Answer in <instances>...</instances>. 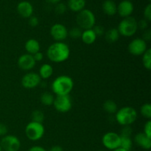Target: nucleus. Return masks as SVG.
<instances>
[{
  "label": "nucleus",
  "instance_id": "obj_1",
  "mask_svg": "<svg viewBox=\"0 0 151 151\" xmlns=\"http://www.w3.org/2000/svg\"><path fill=\"white\" fill-rule=\"evenodd\" d=\"M47 56L53 63H63L69 59L70 49L63 41H55L48 47Z\"/></svg>",
  "mask_w": 151,
  "mask_h": 151
},
{
  "label": "nucleus",
  "instance_id": "obj_2",
  "mask_svg": "<svg viewBox=\"0 0 151 151\" xmlns=\"http://www.w3.org/2000/svg\"><path fill=\"white\" fill-rule=\"evenodd\" d=\"M51 88L56 96L69 95L74 88V81L68 75H60L52 83Z\"/></svg>",
  "mask_w": 151,
  "mask_h": 151
},
{
  "label": "nucleus",
  "instance_id": "obj_3",
  "mask_svg": "<svg viewBox=\"0 0 151 151\" xmlns=\"http://www.w3.org/2000/svg\"><path fill=\"white\" fill-rule=\"evenodd\" d=\"M138 114L137 110L131 106H125L117 110L115 118L118 123L122 126L131 125L137 120Z\"/></svg>",
  "mask_w": 151,
  "mask_h": 151
},
{
  "label": "nucleus",
  "instance_id": "obj_4",
  "mask_svg": "<svg viewBox=\"0 0 151 151\" xmlns=\"http://www.w3.org/2000/svg\"><path fill=\"white\" fill-rule=\"evenodd\" d=\"M119 35L124 37H132L138 29L137 21L132 16L123 18L117 27Z\"/></svg>",
  "mask_w": 151,
  "mask_h": 151
},
{
  "label": "nucleus",
  "instance_id": "obj_5",
  "mask_svg": "<svg viewBox=\"0 0 151 151\" xmlns=\"http://www.w3.org/2000/svg\"><path fill=\"white\" fill-rule=\"evenodd\" d=\"M76 22L81 29H92L96 23V18L94 13L88 9H83L78 12Z\"/></svg>",
  "mask_w": 151,
  "mask_h": 151
},
{
  "label": "nucleus",
  "instance_id": "obj_6",
  "mask_svg": "<svg viewBox=\"0 0 151 151\" xmlns=\"http://www.w3.org/2000/svg\"><path fill=\"white\" fill-rule=\"evenodd\" d=\"M44 134L45 128L43 123L31 121L25 127V135L31 141H38L44 137Z\"/></svg>",
  "mask_w": 151,
  "mask_h": 151
},
{
  "label": "nucleus",
  "instance_id": "obj_7",
  "mask_svg": "<svg viewBox=\"0 0 151 151\" xmlns=\"http://www.w3.org/2000/svg\"><path fill=\"white\" fill-rule=\"evenodd\" d=\"M102 143L106 148L114 150L120 147V136L115 132H107L102 137Z\"/></svg>",
  "mask_w": 151,
  "mask_h": 151
},
{
  "label": "nucleus",
  "instance_id": "obj_8",
  "mask_svg": "<svg viewBox=\"0 0 151 151\" xmlns=\"http://www.w3.org/2000/svg\"><path fill=\"white\" fill-rule=\"evenodd\" d=\"M52 106L57 111L64 114L71 110L72 107V102L69 95L56 96Z\"/></svg>",
  "mask_w": 151,
  "mask_h": 151
},
{
  "label": "nucleus",
  "instance_id": "obj_9",
  "mask_svg": "<svg viewBox=\"0 0 151 151\" xmlns=\"http://www.w3.org/2000/svg\"><path fill=\"white\" fill-rule=\"evenodd\" d=\"M0 145L4 151H19L21 147V142L16 136L7 134L1 138Z\"/></svg>",
  "mask_w": 151,
  "mask_h": 151
},
{
  "label": "nucleus",
  "instance_id": "obj_10",
  "mask_svg": "<svg viewBox=\"0 0 151 151\" xmlns=\"http://www.w3.org/2000/svg\"><path fill=\"white\" fill-rule=\"evenodd\" d=\"M147 50V44L142 38H137L133 39L129 43L128 50L130 54L134 56L142 55Z\"/></svg>",
  "mask_w": 151,
  "mask_h": 151
},
{
  "label": "nucleus",
  "instance_id": "obj_11",
  "mask_svg": "<svg viewBox=\"0 0 151 151\" xmlns=\"http://www.w3.org/2000/svg\"><path fill=\"white\" fill-rule=\"evenodd\" d=\"M22 86L26 89H33L40 85L41 78L39 75L35 72H27L22 78Z\"/></svg>",
  "mask_w": 151,
  "mask_h": 151
},
{
  "label": "nucleus",
  "instance_id": "obj_12",
  "mask_svg": "<svg viewBox=\"0 0 151 151\" xmlns=\"http://www.w3.org/2000/svg\"><path fill=\"white\" fill-rule=\"evenodd\" d=\"M50 35L55 41H63L68 37V29L62 24L56 23L50 28Z\"/></svg>",
  "mask_w": 151,
  "mask_h": 151
},
{
  "label": "nucleus",
  "instance_id": "obj_13",
  "mask_svg": "<svg viewBox=\"0 0 151 151\" xmlns=\"http://www.w3.org/2000/svg\"><path fill=\"white\" fill-rule=\"evenodd\" d=\"M36 62L32 55L28 53L21 55L18 59V66L22 70L29 71L35 67Z\"/></svg>",
  "mask_w": 151,
  "mask_h": 151
},
{
  "label": "nucleus",
  "instance_id": "obj_14",
  "mask_svg": "<svg viewBox=\"0 0 151 151\" xmlns=\"http://www.w3.org/2000/svg\"><path fill=\"white\" fill-rule=\"evenodd\" d=\"M134 9V4L130 0H122L117 5V13L121 17L126 18L131 16Z\"/></svg>",
  "mask_w": 151,
  "mask_h": 151
},
{
  "label": "nucleus",
  "instance_id": "obj_15",
  "mask_svg": "<svg viewBox=\"0 0 151 151\" xmlns=\"http://www.w3.org/2000/svg\"><path fill=\"white\" fill-rule=\"evenodd\" d=\"M16 9L19 14L23 18H29L33 14V6L28 1H20Z\"/></svg>",
  "mask_w": 151,
  "mask_h": 151
},
{
  "label": "nucleus",
  "instance_id": "obj_16",
  "mask_svg": "<svg viewBox=\"0 0 151 151\" xmlns=\"http://www.w3.org/2000/svg\"><path fill=\"white\" fill-rule=\"evenodd\" d=\"M134 142L144 150H150L151 147V138L144 133H138L134 137Z\"/></svg>",
  "mask_w": 151,
  "mask_h": 151
},
{
  "label": "nucleus",
  "instance_id": "obj_17",
  "mask_svg": "<svg viewBox=\"0 0 151 151\" xmlns=\"http://www.w3.org/2000/svg\"><path fill=\"white\" fill-rule=\"evenodd\" d=\"M24 48L28 54L33 55L34 54L40 51L41 46H40L39 42L36 39L30 38L26 41L24 44Z\"/></svg>",
  "mask_w": 151,
  "mask_h": 151
},
{
  "label": "nucleus",
  "instance_id": "obj_18",
  "mask_svg": "<svg viewBox=\"0 0 151 151\" xmlns=\"http://www.w3.org/2000/svg\"><path fill=\"white\" fill-rule=\"evenodd\" d=\"M103 10L108 16H114L117 13V5L113 0H106L103 3Z\"/></svg>",
  "mask_w": 151,
  "mask_h": 151
},
{
  "label": "nucleus",
  "instance_id": "obj_19",
  "mask_svg": "<svg viewBox=\"0 0 151 151\" xmlns=\"http://www.w3.org/2000/svg\"><path fill=\"white\" fill-rule=\"evenodd\" d=\"M81 38L84 44L90 45L95 42L96 39H97V35L94 33L92 29H85L83 31Z\"/></svg>",
  "mask_w": 151,
  "mask_h": 151
},
{
  "label": "nucleus",
  "instance_id": "obj_20",
  "mask_svg": "<svg viewBox=\"0 0 151 151\" xmlns=\"http://www.w3.org/2000/svg\"><path fill=\"white\" fill-rule=\"evenodd\" d=\"M86 1V0H68V7L73 12L81 11L85 9Z\"/></svg>",
  "mask_w": 151,
  "mask_h": 151
},
{
  "label": "nucleus",
  "instance_id": "obj_21",
  "mask_svg": "<svg viewBox=\"0 0 151 151\" xmlns=\"http://www.w3.org/2000/svg\"><path fill=\"white\" fill-rule=\"evenodd\" d=\"M53 74V67L50 64L48 63H45V64H43L42 66L40 67L39 69V75L40 78L41 79L47 80L49 79L50 78H51V76Z\"/></svg>",
  "mask_w": 151,
  "mask_h": 151
},
{
  "label": "nucleus",
  "instance_id": "obj_22",
  "mask_svg": "<svg viewBox=\"0 0 151 151\" xmlns=\"http://www.w3.org/2000/svg\"><path fill=\"white\" fill-rule=\"evenodd\" d=\"M119 36L120 35H119L117 28H111L105 33L106 40L107 41V42L110 43V44L116 42L119 40Z\"/></svg>",
  "mask_w": 151,
  "mask_h": 151
},
{
  "label": "nucleus",
  "instance_id": "obj_23",
  "mask_svg": "<svg viewBox=\"0 0 151 151\" xmlns=\"http://www.w3.org/2000/svg\"><path fill=\"white\" fill-rule=\"evenodd\" d=\"M103 109L109 114H115L117 111V105L114 100H107L103 103Z\"/></svg>",
  "mask_w": 151,
  "mask_h": 151
},
{
  "label": "nucleus",
  "instance_id": "obj_24",
  "mask_svg": "<svg viewBox=\"0 0 151 151\" xmlns=\"http://www.w3.org/2000/svg\"><path fill=\"white\" fill-rule=\"evenodd\" d=\"M40 100H41V103H42L44 106H50L53 105L55 97L53 96V94H52V93L46 91V92H44L41 94Z\"/></svg>",
  "mask_w": 151,
  "mask_h": 151
},
{
  "label": "nucleus",
  "instance_id": "obj_25",
  "mask_svg": "<svg viewBox=\"0 0 151 151\" xmlns=\"http://www.w3.org/2000/svg\"><path fill=\"white\" fill-rule=\"evenodd\" d=\"M120 147L126 151H131L133 147V140L131 137L120 136Z\"/></svg>",
  "mask_w": 151,
  "mask_h": 151
},
{
  "label": "nucleus",
  "instance_id": "obj_26",
  "mask_svg": "<svg viewBox=\"0 0 151 151\" xmlns=\"http://www.w3.org/2000/svg\"><path fill=\"white\" fill-rule=\"evenodd\" d=\"M142 64L147 70L151 69V50L147 49L142 55Z\"/></svg>",
  "mask_w": 151,
  "mask_h": 151
},
{
  "label": "nucleus",
  "instance_id": "obj_27",
  "mask_svg": "<svg viewBox=\"0 0 151 151\" xmlns=\"http://www.w3.org/2000/svg\"><path fill=\"white\" fill-rule=\"evenodd\" d=\"M140 113L145 119L150 120L151 119V104L149 103H144L140 108Z\"/></svg>",
  "mask_w": 151,
  "mask_h": 151
},
{
  "label": "nucleus",
  "instance_id": "obj_28",
  "mask_svg": "<svg viewBox=\"0 0 151 151\" xmlns=\"http://www.w3.org/2000/svg\"><path fill=\"white\" fill-rule=\"evenodd\" d=\"M31 118H32V122L43 123L44 121V119H45V116H44V114L41 111L35 110L32 113Z\"/></svg>",
  "mask_w": 151,
  "mask_h": 151
},
{
  "label": "nucleus",
  "instance_id": "obj_29",
  "mask_svg": "<svg viewBox=\"0 0 151 151\" xmlns=\"http://www.w3.org/2000/svg\"><path fill=\"white\" fill-rule=\"evenodd\" d=\"M82 32V29L79 27H72L70 30L68 31V35H69L71 38L77 39V38H81Z\"/></svg>",
  "mask_w": 151,
  "mask_h": 151
},
{
  "label": "nucleus",
  "instance_id": "obj_30",
  "mask_svg": "<svg viewBox=\"0 0 151 151\" xmlns=\"http://www.w3.org/2000/svg\"><path fill=\"white\" fill-rule=\"evenodd\" d=\"M66 10H67V6L64 3L62 2L58 3L56 4L55 7V11L56 13L59 15H62L66 13Z\"/></svg>",
  "mask_w": 151,
  "mask_h": 151
},
{
  "label": "nucleus",
  "instance_id": "obj_31",
  "mask_svg": "<svg viewBox=\"0 0 151 151\" xmlns=\"http://www.w3.org/2000/svg\"><path fill=\"white\" fill-rule=\"evenodd\" d=\"M132 128L130 125H128V126H123V128L121 131L120 134L119 135L122 136V137H131V135H132Z\"/></svg>",
  "mask_w": 151,
  "mask_h": 151
},
{
  "label": "nucleus",
  "instance_id": "obj_32",
  "mask_svg": "<svg viewBox=\"0 0 151 151\" xmlns=\"http://www.w3.org/2000/svg\"><path fill=\"white\" fill-rule=\"evenodd\" d=\"M92 29L94 32V33L96 34L97 37L102 36V35L105 33L104 27H103V26H101V25H94V27L92 28Z\"/></svg>",
  "mask_w": 151,
  "mask_h": 151
},
{
  "label": "nucleus",
  "instance_id": "obj_33",
  "mask_svg": "<svg viewBox=\"0 0 151 151\" xmlns=\"http://www.w3.org/2000/svg\"><path fill=\"white\" fill-rule=\"evenodd\" d=\"M144 17H145V19H146L147 22H150L151 20V4H148L145 7Z\"/></svg>",
  "mask_w": 151,
  "mask_h": 151
},
{
  "label": "nucleus",
  "instance_id": "obj_34",
  "mask_svg": "<svg viewBox=\"0 0 151 151\" xmlns=\"http://www.w3.org/2000/svg\"><path fill=\"white\" fill-rule=\"evenodd\" d=\"M145 135L151 138V120H147L144 125V131Z\"/></svg>",
  "mask_w": 151,
  "mask_h": 151
},
{
  "label": "nucleus",
  "instance_id": "obj_35",
  "mask_svg": "<svg viewBox=\"0 0 151 151\" xmlns=\"http://www.w3.org/2000/svg\"><path fill=\"white\" fill-rule=\"evenodd\" d=\"M39 24V20L38 18L35 16H32L29 18V24L32 27H35Z\"/></svg>",
  "mask_w": 151,
  "mask_h": 151
},
{
  "label": "nucleus",
  "instance_id": "obj_36",
  "mask_svg": "<svg viewBox=\"0 0 151 151\" xmlns=\"http://www.w3.org/2000/svg\"><path fill=\"white\" fill-rule=\"evenodd\" d=\"M137 25H138V29H147V27H148V22L146 19H141L139 22H137Z\"/></svg>",
  "mask_w": 151,
  "mask_h": 151
},
{
  "label": "nucleus",
  "instance_id": "obj_37",
  "mask_svg": "<svg viewBox=\"0 0 151 151\" xmlns=\"http://www.w3.org/2000/svg\"><path fill=\"white\" fill-rule=\"evenodd\" d=\"M7 132H8V128L7 125L0 122V137H4L7 135Z\"/></svg>",
  "mask_w": 151,
  "mask_h": 151
},
{
  "label": "nucleus",
  "instance_id": "obj_38",
  "mask_svg": "<svg viewBox=\"0 0 151 151\" xmlns=\"http://www.w3.org/2000/svg\"><path fill=\"white\" fill-rule=\"evenodd\" d=\"M142 39L144 41H149L151 39V30L150 29H145V31L143 33V38Z\"/></svg>",
  "mask_w": 151,
  "mask_h": 151
},
{
  "label": "nucleus",
  "instance_id": "obj_39",
  "mask_svg": "<svg viewBox=\"0 0 151 151\" xmlns=\"http://www.w3.org/2000/svg\"><path fill=\"white\" fill-rule=\"evenodd\" d=\"M32 56H33L34 60H35V62L41 61L43 60V58H44V54L42 52H41L40 51L36 52L35 54H34Z\"/></svg>",
  "mask_w": 151,
  "mask_h": 151
},
{
  "label": "nucleus",
  "instance_id": "obj_40",
  "mask_svg": "<svg viewBox=\"0 0 151 151\" xmlns=\"http://www.w3.org/2000/svg\"><path fill=\"white\" fill-rule=\"evenodd\" d=\"M28 151H47L41 146H32L28 150Z\"/></svg>",
  "mask_w": 151,
  "mask_h": 151
},
{
  "label": "nucleus",
  "instance_id": "obj_41",
  "mask_svg": "<svg viewBox=\"0 0 151 151\" xmlns=\"http://www.w3.org/2000/svg\"><path fill=\"white\" fill-rule=\"evenodd\" d=\"M49 151H63V149L62 148V147H60V146L55 145L53 146L52 148H50Z\"/></svg>",
  "mask_w": 151,
  "mask_h": 151
},
{
  "label": "nucleus",
  "instance_id": "obj_42",
  "mask_svg": "<svg viewBox=\"0 0 151 151\" xmlns=\"http://www.w3.org/2000/svg\"><path fill=\"white\" fill-rule=\"evenodd\" d=\"M47 1L50 3H52V4H58L60 1V0H47Z\"/></svg>",
  "mask_w": 151,
  "mask_h": 151
},
{
  "label": "nucleus",
  "instance_id": "obj_43",
  "mask_svg": "<svg viewBox=\"0 0 151 151\" xmlns=\"http://www.w3.org/2000/svg\"><path fill=\"white\" fill-rule=\"evenodd\" d=\"M112 151H126V150H124V149H122V148H121V147H119V148H116V149H115V150H114Z\"/></svg>",
  "mask_w": 151,
  "mask_h": 151
},
{
  "label": "nucleus",
  "instance_id": "obj_44",
  "mask_svg": "<svg viewBox=\"0 0 151 151\" xmlns=\"http://www.w3.org/2000/svg\"><path fill=\"white\" fill-rule=\"evenodd\" d=\"M0 151H2V148H1V145H0Z\"/></svg>",
  "mask_w": 151,
  "mask_h": 151
},
{
  "label": "nucleus",
  "instance_id": "obj_45",
  "mask_svg": "<svg viewBox=\"0 0 151 151\" xmlns=\"http://www.w3.org/2000/svg\"><path fill=\"white\" fill-rule=\"evenodd\" d=\"M99 151H104V150H99Z\"/></svg>",
  "mask_w": 151,
  "mask_h": 151
},
{
  "label": "nucleus",
  "instance_id": "obj_46",
  "mask_svg": "<svg viewBox=\"0 0 151 151\" xmlns=\"http://www.w3.org/2000/svg\"><path fill=\"white\" fill-rule=\"evenodd\" d=\"M148 1H150V0H148Z\"/></svg>",
  "mask_w": 151,
  "mask_h": 151
}]
</instances>
